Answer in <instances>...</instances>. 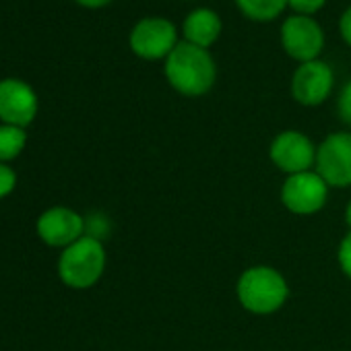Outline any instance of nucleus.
I'll return each instance as SVG.
<instances>
[{"label":"nucleus","instance_id":"f257e3e1","mask_svg":"<svg viewBox=\"0 0 351 351\" xmlns=\"http://www.w3.org/2000/svg\"><path fill=\"white\" fill-rule=\"evenodd\" d=\"M167 83L186 97H201L211 91L217 79V66L209 50L180 42L165 58Z\"/></svg>","mask_w":351,"mask_h":351},{"label":"nucleus","instance_id":"f03ea898","mask_svg":"<svg viewBox=\"0 0 351 351\" xmlns=\"http://www.w3.org/2000/svg\"><path fill=\"white\" fill-rule=\"evenodd\" d=\"M236 295L246 312L269 316L285 306L289 298V285L277 269L256 265L240 275L236 283Z\"/></svg>","mask_w":351,"mask_h":351},{"label":"nucleus","instance_id":"7ed1b4c3","mask_svg":"<svg viewBox=\"0 0 351 351\" xmlns=\"http://www.w3.org/2000/svg\"><path fill=\"white\" fill-rule=\"evenodd\" d=\"M106 271L104 244L91 236H83L62 250L58 258V275L64 285L73 289L93 287Z\"/></svg>","mask_w":351,"mask_h":351},{"label":"nucleus","instance_id":"20e7f679","mask_svg":"<svg viewBox=\"0 0 351 351\" xmlns=\"http://www.w3.org/2000/svg\"><path fill=\"white\" fill-rule=\"evenodd\" d=\"M316 171L328 189L351 186V132L328 134L316 149Z\"/></svg>","mask_w":351,"mask_h":351},{"label":"nucleus","instance_id":"39448f33","mask_svg":"<svg viewBox=\"0 0 351 351\" xmlns=\"http://www.w3.org/2000/svg\"><path fill=\"white\" fill-rule=\"evenodd\" d=\"M328 191V184L320 178L316 169L293 173L287 176V180L283 182L281 203L293 215H314L326 205Z\"/></svg>","mask_w":351,"mask_h":351},{"label":"nucleus","instance_id":"423d86ee","mask_svg":"<svg viewBox=\"0 0 351 351\" xmlns=\"http://www.w3.org/2000/svg\"><path fill=\"white\" fill-rule=\"evenodd\" d=\"M178 44L173 23L161 17L143 19L130 32V50L143 60L167 58Z\"/></svg>","mask_w":351,"mask_h":351},{"label":"nucleus","instance_id":"0eeeda50","mask_svg":"<svg viewBox=\"0 0 351 351\" xmlns=\"http://www.w3.org/2000/svg\"><path fill=\"white\" fill-rule=\"evenodd\" d=\"M269 157L279 171L293 176L310 171L316 165V147L304 132L283 130L273 138L269 147Z\"/></svg>","mask_w":351,"mask_h":351},{"label":"nucleus","instance_id":"6e6552de","mask_svg":"<svg viewBox=\"0 0 351 351\" xmlns=\"http://www.w3.org/2000/svg\"><path fill=\"white\" fill-rule=\"evenodd\" d=\"M281 46L300 64L318 60V54L324 48V34L312 17L291 15L281 27Z\"/></svg>","mask_w":351,"mask_h":351},{"label":"nucleus","instance_id":"1a4fd4ad","mask_svg":"<svg viewBox=\"0 0 351 351\" xmlns=\"http://www.w3.org/2000/svg\"><path fill=\"white\" fill-rule=\"evenodd\" d=\"M332 85V69L322 60H310L295 69L291 79V95L300 106L316 108L328 99Z\"/></svg>","mask_w":351,"mask_h":351},{"label":"nucleus","instance_id":"9d476101","mask_svg":"<svg viewBox=\"0 0 351 351\" xmlns=\"http://www.w3.org/2000/svg\"><path fill=\"white\" fill-rule=\"evenodd\" d=\"M38 236L56 248H69L85 236V219L69 207H52L38 219Z\"/></svg>","mask_w":351,"mask_h":351},{"label":"nucleus","instance_id":"9b49d317","mask_svg":"<svg viewBox=\"0 0 351 351\" xmlns=\"http://www.w3.org/2000/svg\"><path fill=\"white\" fill-rule=\"evenodd\" d=\"M38 114V97L34 89L17 79L0 81V120L11 126H27Z\"/></svg>","mask_w":351,"mask_h":351},{"label":"nucleus","instance_id":"f8f14e48","mask_svg":"<svg viewBox=\"0 0 351 351\" xmlns=\"http://www.w3.org/2000/svg\"><path fill=\"white\" fill-rule=\"evenodd\" d=\"M184 40L199 48H211L221 34V19L211 9H197L184 19Z\"/></svg>","mask_w":351,"mask_h":351},{"label":"nucleus","instance_id":"ddd939ff","mask_svg":"<svg viewBox=\"0 0 351 351\" xmlns=\"http://www.w3.org/2000/svg\"><path fill=\"white\" fill-rule=\"evenodd\" d=\"M236 5L252 21H273L283 13L287 0H236Z\"/></svg>","mask_w":351,"mask_h":351},{"label":"nucleus","instance_id":"4468645a","mask_svg":"<svg viewBox=\"0 0 351 351\" xmlns=\"http://www.w3.org/2000/svg\"><path fill=\"white\" fill-rule=\"evenodd\" d=\"M27 143V134L19 126L3 124L0 126V163L15 159Z\"/></svg>","mask_w":351,"mask_h":351},{"label":"nucleus","instance_id":"2eb2a0df","mask_svg":"<svg viewBox=\"0 0 351 351\" xmlns=\"http://www.w3.org/2000/svg\"><path fill=\"white\" fill-rule=\"evenodd\" d=\"M337 112H339V118L343 124H347L351 128V81H347L339 93V99H337Z\"/></svg>","mask_w":351,"mask_h":351},{"label":"nucleus","instance_id":"dca6fc26","mask_svg":"<svg viewBox=\"0 0 351 351\" xmlns=\"http://www.w3.org/2000/svg\"><path fill=\"white\" fill-rule=\"evenodd\" d=\"M337 258H339V267H341L343 275L347 279H351V230L343 236L339 250H337Z\"/></svg>","mask_w":351,"mask_h":351},{"label":"nucleus","instance_id":"f3484780","mask_svg":"<svg viewBox=\"0 0 351 351\" xmlns=\"http://www.w3.org/2000/svg\"><path fill=\"white\" fill-rule=\"evenodd\" d=\"M326 0H287V7H291L295 11V15H304L310 17L314 13H318L324 7Z\"/></svg>","mask_w":351,"mask_h":351},{"label":"nucleus","instance_id":"a211bd4d","mask_svg":"<svg viewBox=\"0 0 351 351\" xmlns=\"http://www.w3.org/2000/svg\"><path fill=\"white\" fill-rule=\"evenodd\" d=\"M15 184H17V173L13 171V167H9L7 163H0V199L11 195L15 191Z\"/></svg>","mask_w":351,"mask_h":351},{"label":"nucleus","instance_id":"6ab92c4d","mask_svg":"<svg viewBox=\"0 0 351 351\" xmlns=\"http://www.w3.org/2000/svg\"><path fill=\"white\" fill-rule=\"evenodd\" d=\"M339 32H341V38L343 42L351 48V7L341 15V21H339Z\"/></svg>","mask_w":351,"mask_h":351},{"label":"nucleus","instance_id":"aec40b11","mask_svg":"<svg viewBox=\"0 0 351 351\" xmlns=\"http://www.w3.org/2000/svg\"><path fill=\"white\" fill-rule=\"evenodd\" d=\"M77 3L83 7H89V9H99V7H106L108 3H112V0H77Z\"/></svg>","mask_w":351,"mask_h":351},{"label":"nucleus","instance_id":"412c9836","mask_svg":"<svg viewBox=\"0 0 351 351\" xmlns=\"http://www.w3.org/2000/svg\"><path fill=\"white\" fill-rule=\"evenodd\" d=\"M345 223H347V228L351 230V201H349L347 207H345Z\"/></svg>","mask_w":351,"mask_h":351}]
</instances>
